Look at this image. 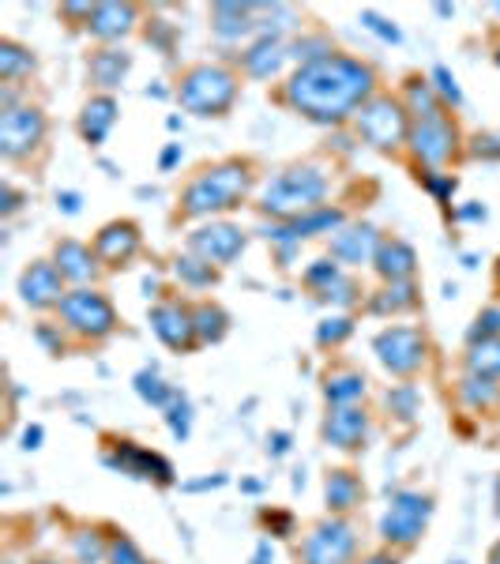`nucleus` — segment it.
<instances>
[{"mask_svg": "<svg viewBox=\"0 0 500 564\" xmlns=\"http://www.w3.org/2000/svg\"><path fill=\"white\" fill-rule=\"evenodd\" d=\"M376 94V72L358 57L331 53L316 64H301L282 87V102L316 125H343L346 117Z\"/></svg>", "mask_w": 500, "mask_h": 564, "instance_id": "f257e3e1", "label": "nucleus"}, {"mask_svg": "<svg viewBox=\"0 0 500 564\" xmlns=\"http://www.w3.org/2000/svg\"><path fill=\"white\" fill-rule=\"evenodd\" d=\"M252 166L241 162V158H230V162H219V166H204L185 188H181V215L185 219H207V215H219V211H230L237 207L245 196L252 192Z\"/></svg>", "mask_w": 500, "mask_h": 564, "instance_id": "f03ea898", "label": "nucleus"}, {"mask_svg": "<svg viewBox=\"0 0 500 564\" xmlns=\"http://www.w3.org/2000/svg\"><path fill=\"white\" fill-rule=\"evenodd\" d=\"M328 173L316 162H297V166H286L279 170L260 192V211L271 215L279 222H290L297 215H309L316 207H324V196H328Z\"/></svg>", "mask_w": 500, "mask_h": 564, "instance_id": "7ed1b4c3", "label": "nucleus"}, {"mask_svg": "<svg viewBox=\"0 0 500 564\" xmlns=\"http://www.w3.org/2000/svg\"><path fill=\"white\" fill-rule=\"evenodd\" d=\"M241 79L226 64H192L177 79V102L196 117H222L237 102Z\"/></svg>", "mask_w": 500, "mask_h": 564, "instance_id": "20e7f679", "label": "nucleus"}, {"mask_svg": "<svg viewBox=\"0 0 500 564\" xmlns=\"http://www.w3.org/2000/svg\"><path fill=\"white\" fill-rule=\"evenodd\" d=\"M354 132L376 151H395L410 140V113L403 98L373 94L358 113H354Z\"/></svg>", "mask_w": 500, "mask_h": 564, "instance_id": "39448f33", "label": "nucleus"}, {"mask_svg": "<svg viewBox=\"0 0 500 564\" xmlns=\"http://www.w3.org/2000/svg\"><path fill=\"white\" fill-rule=\"evenodd\" d=\"M57 313H61L64 328L83 335V339H106V335H113V328H117V313H113L110 298L91 290V286L68 290L64 301L57 305Z\"/></svg>", "mask_w": 500, "mask_h": 564, "instance_id": "423d86ee", "label": "nucleus"}, {"mask_svg": "<svg viewBox=\"0 0 500 564\" xmlns=\"http://www.w3.org/2000/svg\"><path fill=\"white\" fill-rule=\"evenodd\" d=\"M410 155L418 158L422 166L437 170L444 162H452L459 155V125L452 121V113L440 110L433 117L410 121Z\"/></svg>", "mask_w": 500, "mask_h": 564, "instance_id": "0eeeda50", "label": "nucleus"}, {"mask_svg": "<svg viewBox=\"0 0 500 564\" xmlns=\"http://www.w3.org/2000/svg\"><path fill=\"white\" fill-rule=\"evenodd\" d=\"M49 121L38 106H8L0 117V155L8 162L31 158L46 143Z\"/></svg>", "mask_w": 500, "mask_h": 564, "instance_id": "6e6552de", "label": "nucleus"}, {"mask_svg": "<svg viewBox=\"0 0 500 564\" xmlns=\"http://www.w3.org/2000/svg\"><path fill=\"white\" fill-rule=\"evenodd\" d=\"M429 516H433V501H429L425 493L403 489V493L391 497L388 512L380 519V538L391 542V546H414L425 534Z\"/></svg>", "mask_w": 500, "mask_h": 564, "instance_id": "1a4fd4ad", "label": "nucleus"}, {"mask_svg": "<svg viewBox=\"0 0 500 564\" xmlns=\"http://www.w3.org/2000/svg\"><path fill=\"white\" fill-rule=\"evenodd\" d=\"M358 553V531L346 519H328L316 523L313 531L305 534V542L297 549L301 564H354Z\"/></svg>", "mask_w": 500, "mask_h": 564, "instance_id": "9d476101", "label": "nucleus"}, {"mask_svg": "<svg viewBox=\"0 0 500 564\" xmlns=\"http://www.w3.org/2000/svg\"><path fill=\"white\" fill-rule=\"evenodd\" d=\"M376 358L380 365L395 376H414L425 365V335L418 328H407V324H395V328H384L376 335Z\"/></svg>", "mask_w": 500, "mask_h": 564, "instance_id": "9b49d317", "label": "nucleus"}, {"mask_svg": "<svg viewBox=\"0 0 500 564\" xmlns=\"http://www.w3.org/2000/svg\"><path fill=\"white\" fill-rule=\"evenodd\" d=\"M188 252H196L207 264H234L245 252V230L234 222H207L188 234Z\"/></svg>", "mask_w": 500, "mask_h": 564, "instance_id": "f8f14e48", "label": "nucleus"}, {"mask_svg": "<svg viewBox=\"0 0 500 564\" xmlns=\"http://www.w3.org/2000/svg\"><path fill=\"white\" fill-rule=\"evenodd\" d=\"M339 226H343V211H339V207H316L309 215H297V219H290V222L267 226L264 234H267V241H279L282 252H290L294 245H301L305 237L335 234Z\"/></svg>", "mask_w": 500, "mask_h": 564, "instance_id": "ddd939ff", "label": "nucleus"}, {"mask_svg": "<svg viewBox=\"0 0 500 564\" xmlns=\"http://www.w3.org/2000/svg\"><path fill=\"white\" fill-rule=\"evenodd\" d=\"M19 294L31 309H53L64 301V275L57 271L53 260H34L23 275H19Z\"/></svg>", "mask_w": 500, "mask_h": 564, "instance_id": "4468645a", "label": "nucleus"}, {"mask_svg": "<svg viewBox=\"0 0 500 564\" xmlns=\"http://www.w3.org/2000/svg\"><path fill=\"white\" fill-rule=\"evenodd\" d=\"M143 237H140V226L128 219H117L110 226H102L98 237H94V256H98V264L102 267H125L136 252H140Z\"/></svg>", "mask_w": 500, "mask_h": 564, "instance_id": "2eb2a0df", "label": "nucleus"}, {"mask_svg": "<svg viewBox=\"0 0 500 564\" xmlns=\"http://www.w3.org/2000/svg\"><path fill=\"white\" fill-rule=\"evenodd\" d=\"M151 328L162 343L170 346V350H192V346L200 343L196 339V320L188 313L185 305H177V301H162L151 309Z\"/></svg>", "mask_w": 500, "mask_h": 564, "instance_id": "dca6fc26", "label": "nucleus"}, {"mask_svg": "<svg viewBox=\"0 0 500 564\" xmlns=\"http://www.w3.org/2000/svg\"><path fill=\"white\" fill-rule=\"evenodd\" d=\"M380 249V234H376V226L369 222H358V226H339L335 234H331V260H339V264H369Z\"/></svg>", "mask_w": 500, "mask_h": 564, "instance_id": "f3484780", "label": "nucleus"}, {"mask_svg": "<svg viewBox=\"0 0 500 564\" xmlns=\"http://www.w3.org/2000/svg\"><path fill=\"white\" fill-rule=\"evenodd\" d=\"M369 437V414L361 407H331L324 418V440L339 452H354Z\"/></svg>", "mask_w": 500, "mask_h": 564, "instance_id": "a211bd4d", "label": "nucleus"}, {"mask_svg": "<svg viewBox=\"0 0 500 564\" xmlns=\"http://www.w3.org/2000/svg\"><path fill=\"white\" fill-rule=\"evenodd\" d=\"M136 4H94L91 19H87V34H94L98 42H121L125 34L136 27Z\"/></svg>", "mask_w": 500, "mask_h": 564, "instance_id": "6ab92c4d", "label": "nucleus"}, {"mask_svg": "<svg viewBox=\"0 0 500 564\" xmlns=\"http://www.w3.org/2000/svg\"><path fill=\"white\" fill-rule=\"evenodd\" d=\"M286 61H290V49L282 46V38H267V34H260V38L241 53V68H245V76H252V79H275Z\"/></svg>", "mask_w": 500, "mask_h": 564, "instance_id": "aec40b11", "label": "nucleus"}, {"mask_svg": "<svg viewBox=\"0 0 500 564\" xmlns=\"http://www.w3.org/2000/svg\"><path fill=\"white\" fill-rule=\"evenodd\" d=\"M376 275L384 282H407L418 267V256L403 237H380V249L373 256Z\"/></svg>", "mask_w": 500, "mask_h": 564, "instance_id": "412c9836", "label": "nucleus"}, {"mask_svg": "<svg viewBox=\"0 0 500 564\" xmlns=\"http://www.w3.org/2000/svg\"><path fill=\"white\" fill-rule=\"evenodd\" d=\"M106 463H110V467H121L125 474H143V478H151V474H155L158 482H173L170 463H166L162 455L136 448L132 440H121V444H117V452L106 455Z\"/></svg>", "mask_w": 500, "mask_h": 564, "instance_id": "4be33fe9", "label": "nucleus"}, {"mask_svg": "<svg viewBox=\"0 0 500 564\" xmlns=\"http://www.w3.org/2000/svg\"><path fill=\"white\" fill-rule=\"evenodd\" d=\"M113 125H117V98L113 94H94L79 113V136L91 147H98V143H106Z\"/></svg>", "mask_w": 500, "mask_h": 564, "instance_id": "5701e85b", "label": "nucleus"}, {"mask_svg": "<svg viewBox=\"0 0 500 564\" xmlns=\"http://www.w3.org/2000/svg\"><path fill=\"white\" fill-rule=\"evenodd\" d=\"M53 264H57V271L64 275V282H87L98 275V256H94V249L83 245V241H72V237L53 249Z\"/></svg>", "mask_w": 500, "mask_h": 564, "instance_id": "b1692460", "label": "nucleus"}, {"mask_svg": "<svg viewBox=\"0 0 500 564\" xmlns=\"http://www.w3.org/2000/svg\"><path fill=\"white\" fill-rule=\"evenodd\" d=\"M252 16H256V4H215L211 8V31L219 34L222 42H241L260 27Z\"/></svg>", "mask_w": 500, "mask_h": 564, "instance_id": "393cba45", "label": "nucleus"}, {"mask_svg": "<svg viewBox=\"0 0 500 564\" xmlns=\"http://www.w3.org/2000/svg\"><path fill=\"white\" fill-rule=\"evenodd\" d=\"M128 68H132V53H125V49H98L87 61V76H91L94 87L113 91V87L125 83Z\"/></svg>", "mask_w": 500, "mask_h": 564, "instance_id": "a878e982", "label": "nucleus"}, {"mask_svg": "<svg viewBox=\"0 0 500 564\" xmlns=\"http://www.w3.org/2000/svg\"><path fill=\"white\" fill-rule=\"evenodd\" d=\"M418 305V286L414 282H388L384 290H376L373 298H369V313L376 316H399V313H410Z\"/></svg>", "mask_w": 500, "mask_h": 564, "instance_id": "bb28decb", "label": "nucleus"}, {"mask_svg": "<svg viewBox=\"0 0 500 564\" xmlns=\"http://www.w3.org/2000/svg\"><path fill=\"white\" fill-rule=\"evenodd\" d=\"M365 497V486L354 470H331L328 474V508L331 512H350Z\"/></svg>", "mask_w": 500, "mask_h": 564, "instance_id": "cd10ccee", "label": "nucleus"}, {"mask_svg": "<svg viewBox=\"0 0 500 564\" xmlns=\"http://www.w3.org/2000/svg\"><path fill=\"white\" fill-rule=\"evenodd\" d=\"M403 106H407L410 121H422V117H433V113L444 110V102H440V94L433 91V83L429 79H407V87H403Z\"/></svg>", "mask_w": 500, "mask_h": 564, "instance_id": "c85d7f7f", "label": "nucleus"}, {"mask_svg": "<svg viewBox=\"0 0 500 564\" xmlns=\"http://www.w3.org/2000/svg\"><path fill=\"white\" fill-rule=\"evenodd\" d=\"M324 395H328L331 407H358V399L365 395V376H358V373H335V376H328V384H324Z\"/></svg>", "mask_w": 500, "mask_h": 564, "instance_id": "c756f323", "label": "nucleus"}, {"mask_svg": "<svg viewBox=\"0 0 500 564\" xmlns=\"http://www.w3.org/2000/svg\"><path fill=\"white\" fill-rule=\"evenodd\" d=\"M192 320H196V339H200V343H219L222 335L230 331V316L222 313L219 305H211V301L196 305V309H192Z\"/></svg>", "mask_w": 500, "mask_h": 564, "instance_id": "7c9ffc66", "label": "nucleus"}, {"mask_svg": "<svg viewBox=\"0 0 500 564\" xmlns=\"http://www.w3.org/2000/svg\"><path fill=\"white\" fill-rule=\"evenodd\" d=\"M177 279L185 282L188 290H207V286H215V279H219V271L207 264V260H200L196 252H188V256H177Z\"/></svg>", "mask_w": 500, "mask_h": 564, "instance_id": "2f4dec72", "label": "nucleus"}, {"mask_svg": "<svg viewBox=\"0 0 500 564\" xmlns=\"http://www.w3.org/2000/svg\"><path fill=\"white\" fill-rule=\"evenodd\" d=\"M467 369L474 376H489V380H497L500 376V339H478V343H470Z\"/></svg>", "mask_w": 500, "mask_h": 564, "instance_id": "473e14b6", "label": "nucleus"}, {"mask_svg": "<svg viewBox=\"0 0 500 564\" xmlns=\"http://www.w3.org/2000/svg\"><path fill=\"white\" fill-rule=\"evenodd\" d=\"M31 68H34L31 49H23L19 42H12V38H4V42H0V79H4V83L27 76Z\"/></svg>", "mask_w": 500, "mask_h": 564, "instance_id": "72a5a7b5", "label": "nucleus"}, {"mask_svg": "<svg viewBox=\"0 0 500 564\" xmlns=\"http://www.w3.org/2000/svg\"><path fill=\"white\" fill-rule=\"evenodd\" d=\"M459 395H463V403L474 410H489L493 403L500 399V388L497 380H489V376H474L470 373L463 384H459Z\"/></svg>", "mask_w": 500, "mask_h": 564, "instance_id": "f704fd0d", "label": "nucleus"}, {"mask_svg": "<svg viewBox=\"0 0 500 564\" xmlns=\"http://www.w3.org/2000/svg\"><path fill=\"white\" fill-rule=\"evenodd\" d=\"M290 57L301 64H316V61H324V57H331L335 53V46H331L324 34H301L297 42H290Z\"/></svg>", "mask_w": 500, "mask_h": 564, "instance_id": "c9c22d12", "label": "nucleus"}, {"mask_svg": "<svg viewBox=\"0 0 500 564\" xmlns=\"http://www.w3.org/2000/svg\"><path fill=\"white\" fill-rule=\"evenodd\" d=\"M72 546H76L79 564H106L110 561V546L98 538V531H76L72 534Z\"/></svg>", "mask_w": 500, "mask_h": 564, "instance_id": "e433bc0d", "label": "nucleus"}, {"mask_svg": "<svg viewBox=\"0 0 500 564\" xmlns=\"http://www.w3.org/2000/svg\"><path fill=\"white\" fill-rule=\"evenodd\" d=\"M343 279V264L339 260H313V264L305 267V286H313L316 294H324L331 282H339Z\"/></svg>", "mask_w": 500, "mask_h": 564, "instance_id": "4c0bfd02", "label": "nucleus"}, {"mask_svg": "<svg viewBox=\"0 0 500 564\" xmlns=\"http://www.w3.org/2000/svg\"><path fill=\"white\" fill-rule=\"evenodd\" d=\"M388 407L395 418H403V422H410L414 414H418V407H422V399H418V388L414 384H399V388H391L388 392Z\"/></svg>", "mask_w": 500, "mask_h": 564, "instance_id": "58836bf2", "label": "nucleus"}, {"mask_svg": "<svg viewBox=\"0 0 500 564\" xmlns=\"http://www.w3.org/2000/svg\"><path fill=\"white\" fill-rule=\"evenodd\" d=\"M136 392L147 399V403H155V407H166V403H173V388H166L162 380H158L155 373H140L136 376Z\"/></svg>", "mask_w": 500, "mask_h": 564, "instance_id": "ea45409f", "label": "nucleus"}, {"mask_svg": "<svg viewBox=\"0 0 500 564\" xmlns=\"http://www.w3.org/2000/svg\"><path fill=\"white\" fill-rule=\"evenodd\" d=\"M350 331H354V320H350V316H331V320L320 324L316 339H320V346H339Z\"/></svg>", "mask_w": 500, "mask_h": 564, "instance_id": "a19ab883", "label": "nucleus"}, {"mask_svg": "<svg viewBox=\"0 0 500 564\" xmlns=\"http://www.w3.org/2000/svg\"><path fill=\"white\" fill-rule=\"evenodd\" d=\"M433 91L440 94V102H444V106H459V102H463L459 83H455V76L448 72V68H444V64H437V68H433Z\"/></svg>", "mask_w": 500, "mask_h": 564, "instance_id": "79ce46f5", "label": "nucleus"}, {"mask_svg": "<svg viewBox=\"0 0 500 564\" xmlns=\"http://www.w3.org/2000/svg\"><path fill=\"white\" fill-rule=\"evenodd\" d=\"M422 185L433 192V200H437V204H448V200H452V192H455V177L452 173H440V170H425Z\"/></svg>", "mask_w": 500, "mask_h": 564, "instance_id": "37998d69", "label": "nucleus"}, {"mask_svg": "<svg viewBox=\"0 0 500 564\" xmlns=\"http://www.w3.org/2000/svg\"><path fill=\"white\" fill-rule=\"evenodd\" d=\"M478 339H500V305L478 313L474 328H470V343H478Z\"/></svg>", "mask_w": 500, "mask_h": 564, "instance_id": "c03bdc74", "label": "nucleus"}, {"mask_svg": "<svg viewBox=\"0 0 500 564\" xmlns=\"http://www.w3.org/2000/svg\"><path fill=\"white\" fill-rule=\"evenodd\" d=\"M110 564H147V561H143L140 549L132 546V538L117 534V538L110 542Z\"/></svg>", "mask_w": 500, "mask_h": 564, "instance_id": "a18cd8bd", "label": "nucleus"}, {"mask_svg": "<svg viewBox=\"0 0 500 564\" xmlns=\"http://www.w3.org/2000/svg\"><path fill=\"white\" fill-rule=\"evenodd\" d=\"M320 298L335 301V305H354V301H358V286H354V279H350V275H343L339 282H331Z\"/></svg>", "mask_w": 500, "mask_h": 564, "instance_id": "49530a36", "label": "nucleus"}, {"mask_svg": "<svg viewBox=\"0 0 500 564\" xmlns=\"http://www.w3.org/2000/svg\"><path fill=\"white\" fill-rule=\"evenodd\" d=\"M170 429H173V437H188V403H185V395L177 399L173 395V407H170Z\"/></svg>", "mask_w": 500, "mask_h": 564, "instance_id": "de8ad7c7", "label": "nucleus"}, {"mask_svg": "<svg viewBox=\"0 0 500 564\" xmlns=\"http://www.w3.org/2000/svg\"><path fill=\"white\" fill-rule=\"evenodd\" d=\"M361 23H365V27H369V31H373V34H380L384 42H399V31L391 27L388 19H380V16H376V12H361Z\"/></svg>", "mask_w": 500, "mask_h": 564, "instance_id": "09e8293b", "label": "nucleus"}, {"mask_svg": "<svg viewBox=\"0 0 500 564\" xmlns=\"http://www.w3.org/2000/svg\"><path fill=\"white\" fill-rule=\"evenodd\" d=\"M474 155H478V158H497L500 155V140H478V143H474Z\"/></svg>", "mask_w": 500, "mask_h": 564, "instance_id": "8fccbe9b", "label": "nucleus"}, {"mask_svg": "<svg viewBox=\"0 0 500 564\" xmlns=\"http://www.w3.org/2000/svg\"><path fill=\"white\" fill-rule=\"evenodd\" d=\"M177 158H181V143H170V147L162 151V158H158V166H162V170H170Z\"/></svg>", "mask_w": 500, "mask_h": 564, "instance_id": "3c124183", "label": "nucleus"}, {"mask_svg": "<svg viewBox=\"0 0 500 564\" xmlns=\"http://www.w3.org/2000/svg\"><path fill=\"white\" fill-rule=\"evenodd\" d=\"M57 204L64 207V215H76V211H79V196H76V192H61V196H57Z\"/></svg>", "mask_w": 500, "mask_h": 564, "instance_id": "603ef678", "label": "nucleus"}, {"mask_svg": "<svg viewBox=\"0 0 500 564\" xmlns=\"http://www.w3.org/2000/svg\"><path fill=\"white\" fill-rule=\"evenodd\" d=\"M19 207V196L12 192V185H4V215H12Z\"/></svg>", "mask_w": 500, "mask_h": 564, "instance_id": "864d4df0", "label": "nucleus"}, {"mask_svg": "<svg viewBox=\"0 0 500 564\" xmlns=\"http://www.w3.org/2000/svg\"><path fill=\"white\" fill-rule=\"evenodd\" d=\"M361 564H399V561H395V557H391V553H373V557H369V561H361Z\"/></svg>", "mask_w": 500, "mask_h": 564, "instance_id": "5fc2aeb1", "label": "nucleus"}, {"mask_svg": "<svg viewBox=\"0 0 500 564\" xmlns=\"http://www.w3.org/2000/svg\"><path fill=\"white\" fill-rule=\"evenodd\" d=\"M459 215H463V219H485V211H482V207H463Z\"/></svg>", "mask_w": 500, "mask_h": 564, "instance_id": "6e6d98bb", "label": "nucleus"}, {"mask_svg": "<svg viewBox=\"0 0 500 564\" xmlns=\"http://www.w3.org/2000/svg\"><path fill=\"white\" fill-rule=\"evenodd\" d=\"M38 440H42V429H27V448H38Z\"/></svg>", "mask_w": 500, "mask_h": 564, "instance_id": "4d7b16f0", "label": "nucleus"}, {"mask_svg": "<svg viewBox=\"0 0 500 564\" xmlns=\"http://www.w3.org/2000/svg\"><path fill=\"white\" fill-rule=\"evenodd\" d=\"M282 452H286V437L279 433V437H275V455H282Z\"/></svg>", "mask_w": 500, "mask_h": 564, "instance_id": "13d9d810", "label": "nucleus"}, {"mask_svg": "<svg viewBox=\"0 0 500 564\" xmlns=\"http://www.w3.org/2000/svg\"><path fill=\"white\" fill-rule=\"evenodd\" d=\"M489 564H500V546L493 549V557H489Z\"/></svg>", "mask_w": 500, "mask_h": 564, "instance_id": "bf43d9fd", "label": "nucleus"}, {"mask_svg": "<svg viewBox=\"0 0 500 564\" xmlns=\"http://www.w3.org/2000/svg\"><path fill=\"white\" fill-rule=\"evenodd\" d=\"M493 61H497V64H500V42H497V49H493Z\"/></svg>", "mask_w": 500, "mask_h": 564, "instance_id": "052dcab7", "label": "nucleus"}, {"mask_svg": "<svg viewBox=\"0 0 500 564\" xmlns=\"http://www.w3.org/2000/svg\"><path fill=\"white\" fill-rule=\"evenodd\" d=\"M493 12H497V16H500V4H493Z\"/></svg>", "mask_w": 500, "mask_h": 564, "instance_id": "680f3d73", "label": "nucleus"}, {"mask_svg": "<svg viewBox=\"0 0 500 564\" xmlns=\"http://www.w3.org/2000/svg\"><path fill=\"white\" fill-rule=\"evenodd\" d=\"M38 564H57V561H38Z\"/></svg>", "mask_w": 500, "mask_h": 564, "instance_id": "e2e57ef3", "label": "nucleus"}, {"mask_svg": "<svg viewBox=\"0 0 500 564\" xmlns=\"http://www.w3.org/2000/svg\"><path fill=\"white\" fill-rule=\"evenodd\" d=\"M497 512H500V497H497Z\"/></svg>", "mask_w": 500, "mask_h": 564, "instance_id": "0e129e2a", "label": "nucleus"}]
</instances>
